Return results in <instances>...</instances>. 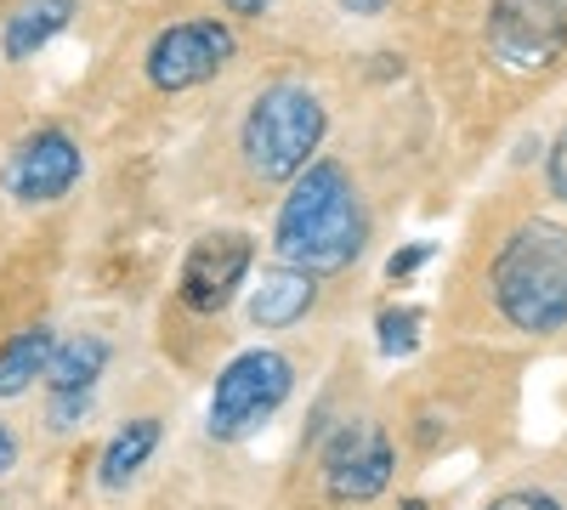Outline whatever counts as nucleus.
<instances>
[{
	"label": "nucleus",
	"instance_id": "obj_9",
	"mask_svg": "<svg viewBox=\"0 0 567 510\" xmlns=\"http://www.w3.org/2000/svg\"><path fill=\"white\" fill-rule=\"evenodd\" d=\"M80 143L58 125L29 131L23 143L12 148L7 170H0V188H7L18 205H58L74 181H80Z\"/></svg>",
	"mask_w": 567,
	"mask_h": 510
},
{
	"label": "nucleus",
	"instance_id": "obj_13",
	"mask_svg": "<svg viewBox=\"0 0 567 510\" xmlns=\"http://www.w3.org/2000/svg\"><path fill=\"white\" fill-rule=\"evenodd\" d=\"M159 437H165V431H159V420H154V414H142V420H125V426L109 437L103 459H97V482H103L109 493L131 488V482H136V471L154 459Z\"/></svg>",
	"mask_w": 567,
	"mask_h": 510
},
{
	"label": "nucleus",
	"instance_id": "obj_5",
	"mask_svg": "<svg viewBox=\"0 0 567 510\" xmlns=\"http://www.w3.org/2000/svg\"><path fill=\"white\" fill-rule=\"evenodd\" d=\"M483 45L516 80L556 69L567 52V0H488Z\"/></svg>",
	"mask_w": 567,
	"mask_h": 510
},
{
	"label": "nucleus",
	"instance_id": "obj_21",
	"mask_svg": "<svg viewBox=\"0 0 567 510\" xmlns=\"http://www.w3.org/2000/svg\"><path fill=\"white\" fill-rule=\"evenodd\" d=\"M12 459H18V437H12L7 420H0V471H12Z\"/></svg>",
	"mask_w": 567,
	"mask_h": 510
},
{
	"label": "nucleus",
	"instance_id": "obj_15",
	"mask_svg": "<svg viewBox=\"0 0 567 510\" xmlns=\"http://www.w3.org/2000/svg\"><path fill=\"white\" fill-rule=\"evenodd\" d=\"M374 346H381L386 357H409L420 346V312L414 306H386L381 318H374Z\"/></svg>",
	"mask_w": 567,
	"mask_h": 510
},
{
	"label": "nucleus",
	"instance_id": "obj_8",
	"mask_svg": "<svg viewBox=\"0 0 567 510\" xmlns=\"http://www.w3.org/2000/svg\"><path fill=\"white\" fill-rule=\"evenodd\" d=\"M250 261H256V244L250 233H205L194 250L182 256V278H176V295L187 312H227L233 295L245 290L250 278Z\"/></svg>",
	"mask_w": 567,
	"mask_h": 510
},
{
	"label": "nucleus",
	"instance_id": "obj_7",
	"mask_svg": "<svg viewBox=\"0 0 567 510\" xmlns=\"http://www.w3.org/2000/svg\"><path fill=\"white\" fill-rule=\"evenodd\" d=\"M392 466H398L392 437L374 420H347L323 448V488L336 504H369L386 493Z\"/></svg>",
	"mask_w": 567,
	"mask_h": 510
},
{
	"label": "nucleus",
	"instance_id": "obj_3",
	"mask_svg": "<svg viewBox=\"0 0 567 510\" xmlns=\"http://www.w3.org/2000/svg\"><path fill=\"white\" fill-rule=\"evenodd\" d=\"M329 131V108L318 91H307L301 80H278L267 91H256V103L239 125V154L261 181H296Z\"/></svg>",
	"mask_w": 567,
	"mask_h": 510
},
{
	"label": "nucleus",
	"instance_id": "obj_20",
	"mask_svg": "<svg viewBox=\"0 0 567 510\" xmlns=\"http://www.w3.org/2000/svg\"><path fill=\"white\" fill-rule=\"evenodd\" d=\"M221 7H227L233 18H261V12L272 7V0H221Z\"/></svg>",
	"mask_w": 567,
	"mask_h": 510
},
{
	"label": "nucleus",
	"instance_id": "obj_17",
	"mask_svg": "<svg viewBox=\"0 0 567 510\" xmlns=\"http://www.w3.org/2000/svg\"><path fill=\"white\" fill-rule=\"evenodd\" d=\"M488 510H561L550 493H539V488H516V493H505V499H494Z\"/></svg>",
	"mask_w": 567,
	"mask_h": 510
},
{
	"label": "nucleus",
	"instance_id": "obj_12",
	"mask_svg": "<svg viewBox=\"0 0 567 510\" xmlns=\"http://www.w3.org/2000/svg\"><path fill=\"white\" fill-rule=\"evenodd\" d=\"M80 12V0H23V7L7 18V29H0V52H7V63H23L34 52H45Z\"/></svg>",
	"mask_w": 567,
	"mask_h": 510
},
{
	"label": "nucleus",
	"instance_id": "obj_6",
	"mask_svg": "<svg viewBox=\"0 0 567 510\" xmlns=\"http://www.w3.org/2000/svg\"><path fill=\"white\" fill-rule=\"evenodd\" d=\"M233 58H239V34H233L227 18H182L171 29L154 34L148 58H142V74H148L154 91H194L210 85Z\"/></svg>",
	"mask_w": 567,
	"mask_h": 510
},
{
	"label": "nucleus",
	"instance_id": "obj_2",
	"mask_svg": "<svg viewBox=\"0 0 567 510\" xmlns=\"http://www.w3.org/2000/svg\"><path fill=\"white\" fill-rule=\"evenodd\" d=\"M488 290L511 330H523V335L567 330V227L523 221L499 244L488 267Z\"/></svg>",
	"mask_w": 567,
	"mask_h": 510
},
{
	"label": "nucleus",
	"instance_id": "obj_19",
	"mask_svg": "<svg viewBox=\"0 0 567 510\" xmlns=\"http://www.w3.org/2000/svg\"><path fill=\"white\" fill-rule=\"evenodd\" d=\"M336 7H341L347 18H374V12H386L392 0H336Z\"/></svg>",
	"mask_w": 567,
	"mask_h": 510
},
{
	"label": "nucleus",
	"instance_id": "obj_1",
	"mask_svg": "<svg viewBox=\"0 0 567 510\" xmlns=\"http://www.w3.org/2000/svg\"><path fill=\"white\" fill-rule=\"evenodd\" d=\"M363 244H369V210L363 194L352 188V170L336 159H312L278 205L272 221L278 261H290L312 278H336L363 256Z\"/></svg>",
	"mask_w": 567,
	"mask_h": 510
},
{
	"label": "nucleus",
	"instance_id": "obj_14",
	"mask_svg": "<svg viewBox=\"0 0 567 510\" xmlns=\"http://www.w3.org/2000/svg\"><path fill=\"white\" fill-rule=\"evenodd\" d=\"M58 346V330L52 323H29L18 330L7 346H0V397H23L40 375H45V357Z\"/></svg>",
	"mask_w": 567,
	"mask_h": 510
},
{
	"label": "nucleus",
	"instance_id": "obj_4",
	"mask_svg": "<svg viewBox=\"0 0 567 510\" xmlns=\"http://www.w3.org/2000/svg\"><path fill=\"white\" fill-rule=\"evenodd\" d=\"M290 392H296V363L284 352H272V346H250L216 375L205 431L216 443H239L256 426H267L272 414L290 403Z\"/></svg>",
	"mask_w": 567,
	"mask_h": 510
},
{
	"label": "nucleus",
	"instance_id": "obj_22",
	"mask_svg": "<svg viewBox=\"0 0 567 510\" xmlns=\"http://www.w3.org/2000/svg\"><path fill=\"white\" fill-rule=\"evenodd\" d=\"M403 510H432V504H425V499H409V504H403Z\"/></svg>",
	"mask_w": 567,
	"mask_h": 510
},
{
	"label": "nucleus",
	"instance_id": "obj_16",
	"mask_svg": "<svg viewBox=\"0 0 567 510\" xmlns=\"http://www.w3.org/2000/svg\"><path fill=\"white\" fill-rule=\"evenodd\" d=\"M545 181H550V199L567 205V131L550 143V159H545Z\"/></svg>",
	"mask_w": 567,
	"mask_h": 510
},
{
	"label": "nucleus",
	"instance_id": "obj_18",
	"mask_svg": "<svg viewBox=\"0 0 567 510\" xmlns=\"http://www.w3.org/2000/svg\"><path fill=\"white\" fill-rule=\"evenodd\" d=\"M425 261H432V244H414V250H398V256L386 261V278H409V272H420Z\"/></svg>",
	"mask_w": 567,
	"mask_h": 510
},
{
	"label": "nucleus",
	"instance_id": "obj_10",
	"mask_svg": "<svg viewBox=\"0 0 567 510\" xmlns=\"http://www.w3.org/2000/svg\"><path fill=\"white\" fill-rule=\"evenodd\" d=\"M109 368V341L103 335H69L52 346V357H45V392H52L58 403V420H80V414L91 408V397H97V381Z\"/></svg>",
	"mask_w": 567,
	"mask_h": 510
},
{
	"label": "nucleus",
	"instance_id": "obj_11",
	"mask_svg": "<svg viewBox=\"0 0 567 510\" xmlns=\"http://www.w3.org/2000/svg\"><path fill=\"white\" fill-rule=\"evenodd\" d=\"M312 301H318V278L290 267V261H278L256 284V295H250V323L278 335V330H290V323H301L312 312Z\"/></svg>",
	"mask_w": 567,
	"mask_h": 510
}]
</instances>
